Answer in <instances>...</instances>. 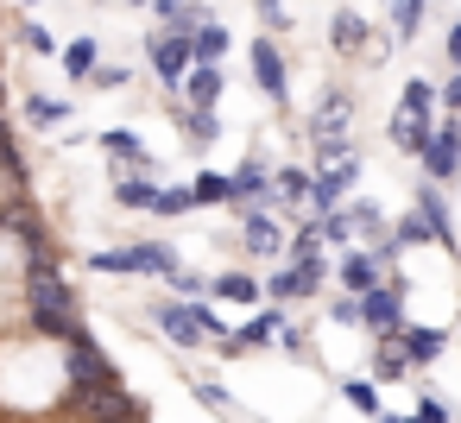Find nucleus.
Instances as JSON below:
<instances>
[{
	"label": "nucleus",
	"instance_id": "obj_1",
	"mask_svg": "<svg viewBox=\"0 0 461 423\" xmlns=\"http://www.w3.org/2000/svg\"><path fill=\"white\" fill-rule=\"evenodd\" d=\"M26 316H32V328L45 341H70L83 328L77 322V291H70V278L58 272L51 253H32L26 259Z\"/></svg>",
	"mask_w": 461,
	"mask_h": 423
},
{
	"label": "nucleus",
	"instance_id": "obj_2",
	"mask_svg": "<svg viewBox=\"0 0 461 423\" xmlns=\"http://www.w3.org/2000/svg\"><path fill=\"white\" fill-rule=\"evenodd\" d=\"M64 347H70V398H95V392H114V385H121L114 360L95 347V335H89V328H77Z\"/></svg>",
	"mask_w": 461,
	"mask_h": 423
},
{
	"label": "nucleus",
	"instance_id": "obj_3",
	"mask_svg": "<svg viewBox=\"0 0 461 423\" xmlns=\"http://www.w3.org/2000/svg\"><path fill=\"white\" fill-rule=\"evenodd\" d=\"M417 165H423L429 184H455L461 177V133H455V121H442V127L429 121V140H423Z\"/></svg>",
	"mask_w": 461,
	"mask_h": 423
},
{
	"label": "nucleus",
	"instance_id": "obj_4",
	"mask_svg": "<svg viewBox=\"0 0 461 423\" xmlns=\"http://www.w3.org/2000/svg\"><path fill=\"white\" fill-rule=\"evenodd\" d=\"M146 64H152V76L165 83V95H177V83H184V70H190V39H177V32H146Z\"/></svg>",
	"mask_w": 461,
	"mask_h": 423
},
{
	"label": "nucleus",
	"instance_id": "obj_5",
	"mask_svg": "<svg viewBox=\"0 0 461 423\" xmlns=\"http://www.w3.org/2000/svg\"><path fill=\"white\" fill-rule=\"evenodd\" d=\"M354 177H360V158H354V152H348V158H335V165H316V171H310V196H303V202H310L316 215H322V209H341V202H348V190H354Z\"/></svg>",
	"mask_w": 461,
	"mask_h": 423
},
{
	"label": "nucleus",
	"instance_id": "obj_6",
	"mask_svg": "<svg viewBox=\"0 0 461 423\" xmlns=\"http://www.w3.org/2000/svg\"><path fill=\"white\" fill-rule=\"evenodd\" d=\"M247 58H253V83H259V95H266L272 108H285V102H291V70H285V58H278L272 32H266V39H253V45H247Z\"/></svg>",
	"mask_w": 461,
	"mask_h": 423
},
{
	"label": "nucleus",
	"instance_id": "obj_7",
	"mask_svg": "<svg viewBox=\"0 0 461 423\" xmlns=\"http://www.w3.org/2000/svg\"><path fill=\"white\" fill-rule=\"evenodd\" d=\"M70 410L83 417V423H152L133 398H127V385H114V392H95V398H70Z\"/></svg>",
	"mask_w": 461,
	"mask_h": 423
},
{
	"label": "nucleus",
	"instance_id": "obj_8",
	"mask_svg": "<svg viewBox=\"0 0 461 423\" xmlns=\"http://www.w3.org/2000/svg\"><path fill=\"white\" fill-rule=\"evenodd\" d=\"M360 322L373 328V341L398 335V328H404V297H398L392 284H373V291H360Z\"/></svg>",
	"mask_w": 461,
	"mask_h": 423
},
{
	"label": "nucleus",
	"instance_id": "obj_9",
	"mask_svg": "<svg viewBox=\"0 0 461 423\" xmlns=\"http://www.w3.org/2000/svg\"><path fill=\"white\" fill-rule=\"evenodd\" d=\"M152 322H158V335H165L171 347H203V341H209V335H203V322H196V297L158 303V310H152Z\"/></svg>",
	"mask_w": 461,
	"mask_h": 423
},
{
	"label": "nucleus",
	"instance_id": "obj_10",
	"mask_svg": "<svg viewBox=\"0 0 461 423\" xmlns=\"http://www.w3.org/2000/svg\"><path fill=\"white\" fill-rule=\"evenodd\" d=\"M240 240H247V253H259V259H278L285 253V228H278V215L272 209H259V202H247V215H240Z\"/></svg>",
	"mask_w": 461,
	"mask_h": 423
},
{
	"label": "nucleus",
	"instance_id": "obj_11",
	"mask_svg": "<svg viewBox=\"0 0 461 423\" xmlns=\"http://www.w3.org/2000/svg\"><path fill=\"white\" fill-rule=\"evenodd\" d=\"M177 89H184V108H221V89H228V70H221V64H190Z\"/></svg>",
	"mask_w": 461,
	"mask_h": 423
},
{
	"label": "nucleus",
	"instance_id": "obj_12",
	"mask_svg": "<svg viewBox=\"0 0 461 423\" xmlns=\"http://www.w3.org/2000/svg\"><path fill=\"white\" fill-rule=\"evenodd\" d=\"M417 215H423V228H429V240H436L442 253H461V247H455V228H448V202H442V184H417Z\"/></svg>",
	"mask_w": 461,
	"mask_h": 423
},
{
	"label": "nucleus",
	"instance_id": "obj_13",
	"mask_svg": "<svg viewBox=\"0 0 461 423\" xmlns=\"http://www.w3.org/2000/svg\"><path fill=\"white\" fill-rule=\"evenodd\" d=\"M0 228H7V234L26 247V259H32V253H51V240H45V221H39L26 202H7V209H0Z\"/></svg>",
	"mask_w": 461,
	"mask_h": 423
},
{
	"label": "nucleus",
	"instance_id": "obj_14",
	"mask_svg": "<svg viewBox=\"0 0 461 423\" xmlns=\"http://www.w3.org/2000/svg\"><path fill=\"white\" fill-rule=\"evenodd\" d=\"M335 278H341V291H348V297H360V291H373V284H379L385 272H379V259H373L366 247H354V253H341Z\"/></svg>",
	"mask_w": 461,
	"mask_h": 423
},
{
	"label": "nucleus",
	"instance_id": "obj_15",
	"mask_svg": "<svg viewBox=\"0 0 461 423\" xmlns=\"http://www.w3.org/2000/svg\"><path fill=\"white\" fill-rule=\"evenodd\" d=\"M398 347H404L411 366H429V360H442L448 335H442V328H423V322H404V328H398Z\"/></svg>",
	"mask_w": 461,
	"mask_h": 423
},
{
	"label": "nucleus",
	"instance_id": "obj_16",
	"mask_svg": "<svg viewBox=\"0 0 461 423\" xmlns=\"http://www.w3.org/2000/svg\"><path fill=\"white\" fill-rule=\"evenodd\" d=\"M366 39H373V26H366L354 7H341V14L329 20V45H335L341 58H360V51H366Z\"/></svg>",
	"mask_w": 461,
	"mask_h": 423
},
{
	"label": "nucleus",
	"instance_id": "obj_17",
	"mask_svg": "<svg viewBox=\"0 0 461 423\" xmlns=\"http://www.w3.org/2000/svg\"><path fill=\"white\" fill-rule=\"evenodd\" d=\"M228 51H234V32H228V26L203 20V26L190 32V64H228Z\"/></svg>",
	"mask_w": 461,
	"mask_h": 423
},
{
	"label": "nucleus",
	"instance_id": "obj_18",
	"mask_svg": "<svg viewBox=\"0 0 461 423\" xmlns=\"http://www.w3.org/2000/svg\"><path fill=\"white\" fill-rule=\"evenodd\" d=\"M114 165H133V171H152V152H146V140L140 133H127V127H108L102 140H95Z\"/></svg>",
	"mask_w": 461,
	"mask_h": 423
},
{
	"label": "nucleus",
	"instance_id": "obj_19",
	"mask_svg": "<svg viewBox=\"0 0 461 423\" xmlns=\"http://www.w3.org/2000/svg\"><path fill=\"white\" fill-rule=\"evenodd\" d=\"M285 322H291V316H285V303H272V310H259L253 322H240V328H234V341H240L247 354H253V347H272Z\"/></svg>",
	"mask_w": 461,
	"mask_h": 423
},
{
	"label": "nucleus",
	"instance_id": "obj_20",
	"mask_svg": "<svg viewBox=\"0 0 461 423\" xmlns=\"http://www.w3.org/2000/svg\"><path fill=\"white\" fill-rule=\"evenodd\" d=\"M127 253H133V272H152V278H171V272L184 266L171 240H140V247H127Z\"/></svg>",
	"mask_w": 461,
	"mask_h": 423
},
{
	"label": "nucleus",
	"instance_id": "obj_21",
	"mask_svg": "<svg viewBox=\"0 0 461 423\" xmlns=\"http://www.w3.org/2000/svg\"><path fill=\"white\" fill-rule=\"evenodd\" d=\"M398 114H411V121H436V89H429L423 76H404V89H398Z\"/></svg>",
	"mask_w": 461,
	"mask_h": 423
},
{
	"label": "nucleus",
	"instance_id": "obj_22",
	"mask_svg": "<svg viewBox=\"0 0 461 423\" xmlns=\"http://www.w3.org/2000/svg\"><path fill=\"white\" fill-rule=\"evenodd\" d=\"M228 184H234V202H259V196L272 190V171H266L259 158H247L240 171H228Z\"/></svg>",
	"mask_w": 461,
	"mask_h": 423
},
{
	"label": "nucleus",
	"instance_id": "obj_23",
	"mask_svg": "<svg viewBox=\"0 0 461 423\" xmlns=\"http://www.w3.org/2000/svg\"><path fill=\"white\" fill-rule=\"evenodd\" d=\"M152 190H158V184H152L146 171H121V177H114V202H121V209H152Z\"/></svg>",
	"mask_w": 461,
	"mask_h": 423
},
{
	"label": "nucleus",
	"instance_id": "obj_24",
	"mask_svg": "<svg viewBox=\"0 0 461 423\" xmlns=\"http://www.w3.org/2000/svg\"><path fill=\"white\" fill-rule=\"evenodd\" d=\"M196 209V196H190V184H158L152 190V209L146 215H158V221H171V215H190Z\"/></svg>",
	"mask_w": 461,
	"mask_h": 423
},
{
	"label": "nucleus",
	"instance_id": "obj_25",
	"mask_svg": "<svg viewBox=\"0 0 461 423\" xmlns=\"http://www.w3.org/2000/svg\"><path fill=\"white\" fill-rule=\"evenodd\" d=\"M58 58H64V70H70L77 83H89V70L102 64V45H95V39H70V45H64Z\"/></svg>",
	"mask_w": 461,
	"mask_h": 423
},
{
	"label": "nucleus",
	"instance_id": "obj_26",
	"mask_svg": "<svg viewBox=\"0 0 461 423\" xmlns=\"http://www.w3.org/2000/svg\"><path fill=\"white\" fill-rule=\"evenodd\" d=\"M26 127H64L70 121V102H58V95H26Z\"/></svg>",
	"mask_w": 461,
	"mask_h": 423
},
{
	"label": "nucleus",
	"instance_id": "obj_27",
	"mask_svg": "<svg viewBox=\"0 0 461 423\" xmlns=\"http://www.w3.org/2000/svg\"><path fill=\"white\" fill-rule=\"evenodd\" d=\"M385 140L398 146V152H423V140H429V121H411V114H392V127H385Z\"/></svg>",
	"mask_w": 461,
	"mask_h": 423
},
{
	"label": "nucleus",
	"instance_id": "obj_28",
	"mask_svg": "<svg viewBox=\"0 0 461 423\" xmlns=\"http://www.w3.org/2000/svg\"><path fill=\"white\" fill-rule=\"evenodd\" d=\"M190 196H196V209H215V202H234V184L221 171H196L190 177Z\"/></svg>",
	"mask_w": 461,
	"mask_h": 423
},
{
	"label": "nucleus",
	"instance_id": "obj_29",
	"mask_svg": "<svg viewBox=\"0 0 461 423\" xmlns=\"http://www.w3.org/2000/svg\"><path fill=\"white\" fill-rule=\"evenodd\" d=\"M348 228H354V234H366V240H385V228H392V221H385V209H379V202H348Z\"/></svg>",
	"mask_w": 461,
	"mask_h": 423
},
{
	"label": "nucleus",
	"instance_id": "obj_30",
	"mask_svg": "<svg viewBox=\"0 0 461 423\" xmlns=\"http://www.w3.org/2000/svg\"><path fill=\"white\" fill-rule=\"evenodd\" d=\"M215 297L221 303H259V278L253 272H221L215 278Z\"/></svg>",
	"mask_w": 461,
	"mask_h": 423
},
{
	"label": "nucleus",
	"instance_id": "obj_31",
	"mask_svg": "<svg viewBox=\"0 0 461 423\" xmlns=\"http://www.w3.org/2000/svg\"><path fill=\"white\" fill-rule=\"evenodd\" d=\"M215 133H221V127H215V108H184V140H190L196 152L215 146Z\"/></svg>",
	"mask_w": 461,
	"mask_h": 423
},
{
	"label": "nucleus",
	"instance_id": "obj_32",
	"mask_svg": "<svg viewBox=\"0 0 461 423\" xmlns=\"http://www.w3.org/2000/svg\"><path fill=\"white\" fill-rule=\"evenodd\" d=\"M373 373H379V379H404V373H411V360H404L398 335H385V341L373 347Z\"/></svg>",
	"mask_w": 461,
	"mask_h": 423
},
{
	"label": "nucleus",
	"instance_id": "obj_33",
	"mask_svg": "<svg viewBox=\"0 0 461 423\" xmlns=\"http://www.w3.org/2000/svg\"><path fill=\"white\" fill-rule=\"evenodd\" d=\"M341 398L360 410V417H379L385 410V398H379V385H366V379H341Z\"/></svg>",
	"mask_w": 461,
	"mask_h": 423
},
{
	"label": "nucleus",
	"instance_id": "obj_34",
	"mask_svg": "<svg viewBox=\"0 0 461 423\" xmlns=\"http://www.w3.org/2000/svg\"><path fill=\"white\" fill-rule=\"evenodd\" d=\"M423 7H429V0H398V14H392V45H411V39H417Z\"/></svg>",
	"mask_w": 461,
	"mask_h": 423
},
{
	"label": "nucleus",
	"instance_id": "obj_35",
	"mask_svg": "<svg viewBox=\"0 0 461 423\" xmlns=\"http://www.w3.org/2000/svg\"><path fill=\"white\" fill-rule=\"evenodd\" d=\"M272 177H278V184H272L278 202H303V196H310V171H303V165H285V171H272Z\"/></svg>",
	"mask_w": 461,
	"mask_h": 423
},
{
	"label": "nucleus",
	"instance_id": "obj_36",
	"mask_svg": "<svg viewBox=\"0 0 461 423\" xmlns=\"http://www.w3.org/2000/svg\"><path fill=\"white\" fill-rule=\"evenodd\" d=\"M0 171H7V184H26V158H20V146H14V133H7V121H0Z\"/></svg>",
	"mask_w": 461,
	"mask_h": 423
},
{
	"label": "nucleus",
	"instance_id": "obj_37",
	"mask_svg": "<svg viewBox=\"0 0 461 423\" xmlns=\"http://www.w3.org/2000/svg\"><path fill=\"white\" fill-rule=\"evenodd\" d=\"M89 272H121V278H133V253H127V247H108V253H89Z\"/></svg>",
	"mask_w": 461,
	"mask_h": 423
},
{
	"label": "nucleus",
	"instance_id": "obj_38",
	"mask_svg": "<svg viewBox=\"0 0 461 423\" xmlns=\"http://www.w3.org/2000/svg\"><path fill=\"white\" fill-rule=\"evenodd\" d=\"M20 39H26V51H39V58H58V39H51L39 20H20Z\"/></svg>",
	"mask_w": 461,
	"mask_h": 423
},
{
	"label": "nucleus",
	"instance_id": "obj_39",
	"mask_svg": "<svg viewBox=\"0 0 461 423\" xmlns=\"http://www.w3.org/2000/svg\"><path fill=\"white\" fill-rule=\"evenodd\" d=\"M89 89H102V95L127 89V64H95V70H89Z\"/></svg>",
	"mask_w": 461,
	"mask_h": 423
},
{
	"label": "nucleus",
	"instance_id": "obj_40",
	"mask_svg": "<svg viewBox=\"0 0 461 423\" xmlns=\"http://www.w3.org/2000/svg\"><path fill=\"white\" fill-rule=\"evenodd\" d=\"M190 392H196V404L203 410H228L234 398H228V385H215V379H190Z\"/></svg>",
	"mask_w": 461,
	"mask_h": 423
},
{
	"label": "nucleus",
	"instance_id": "obj_41",
	"mask_svg": "<svg viewBox=\"0 0 461 423\" xmlns=\"http://www.w3.org/2000/svg\"><path fill=\"white\" fill-rule=\"evenodd\" d=\"M392 240H398V247H417V240H429V228H423V215L411 209L404 221H392Z\"/></svg>",
	"mask_w": 461,
	"mask_h": 423
},
{
	"label": "nucleus",
	"instance_id": "obj_42",
	"mask_svg": "<svg viewBox=\"0 0 461 423\" xmlns=\"http://www.w3.org/2000/svg\"><path fill=\"white\" fill-rule=\"evenodd\" d=\"M259 7V26L266 32H291V14H285V0H253Z\"/></svg>",
	"mask_w": 461,
	"mask_h": 423
},
{
	"label": "nucleus",
	"instance_id": "obj_43",
	"mask_svg": "<svg viewBox=\"0 0 461 423\" xmlns=\"http://www.w3.org/2000/svg\"><path fill=\"white\" fill-rule=\"evenodd\" d=\"M329 322H341V328H354V322H360V297H348V291H341V297L329 303Z\"/></svg>",
	"mask_w": 461,
	"mask_h": 423
},
{
	"label": "nucleus",
	"instance_id": "obj_44",
	"mask_svg": "<svg viewBox=\"0 0 461 423\" xmlns=\"http://www.w3.org/2000/svg\"><path fill=\"white\" fill-rule=\"evenodd\" d=\"M411 417H417V423H448V404H442V398H429V392H423V398H417V410H411Z\"/></svg>",
	"mask_w": 461,
	"mask_h": 423
},
{
	"label": "nucleus",
	"instance_id": "obj_45",
	"mask_svg": "<svg viewBox=\"0 0 461 423\" xmlns=\"http://www.w3.org/2000/svg\"><path fill=\"white\" fill-rule=\"evenodd\" d=\"M165 284H171L177 297H203V278H196V272H184V266H177V272H171Z\"/></svg>",
	"mask_w": 461,
	"mask_h": 423
},
{
	"label": "nucleus",
	"instance_id": "obj_46",
	"mask_svg": "<svg viewBox=\"0 0 461 423\" xmlns=\"http://www.w3.org/2000/svg\"><path fill=\"white\" fill-rule=\"evenodd\" d=\"M436 102H442V108H448V114H461V70H455V76H448V83H442V89H436Z\"/></svg>",
	"mask_w": 461,
	"mask_h": 423
},
{
	"label": "nucleus",
	"instance_id": "obj_47",
	"mask_svg": "<svg viewBox=\"0 0 461 423\" xmlns=\"http://www.w3.org/2000/svg\"><path fill=\"white\" fill-rule=\"evenodd\" d=\"M442 51H448V64H455V70H461V20H455V26H448V39H442Z\"/></svg>",
	"mask_w": 461,
	"mask_h": 423
},
{
	"label": "nucleus",
	"instance_id": "obj_48",
	"mask_svg": "<svg viewBox=\"0 0 461 423\" xmlns=\"http://www.w3.org/2000/svg\"><path fill=\"white\" fill-rule=\"evenodd\" d=\"M373 423H417V417H385V410H379V417H373Z\"/></svg>",
	"mask_w": 461,
	"mask_h": 423
},
{
	"label": "nucleus",
	"instance_id": "obj_49",
	"mask_svg": "<svg viewBox=\"0 0 461 423\" xmlns=\"http://www.w3.org/2000/svg\"><path fill=\"white\" fill-rule=\"evenodd\" d=\"M20 7H39V0H20Z\"/></svg>",
	"mask_w": 461,
	"mask_h": 423
},
{
	"label": "nucleus",
	"instance_id": "obj_50",
	"mask_svg": "<svg viewBox=\"0 0 461 423\" xmlns=\"http://www.w3.org/2000/svg\"><path fill=\"white\" fill-rule=\"evenodd\" d=\"M127 7H146V0H127Z\"/></svg>",
	"mask_w": 461,
	"mask_h": 423
},
{
	"label": "nucleus",
	"instance_id": "obj_51",
	"mask_svg": "<svg viewBox=\"0 0 461 423\" xmlns=\"http://www.w3.org/2000/svg\"><path fill=\"white\" fill-rule=\"evenodd\" d=\"M455 133H461V114H455Z\"/></svg>",
	"mask_w": 461,
	"mask_h": 423
},
{
	"label": "nucleus",
	"instance_id": "obj_52",
	"mask_svg": "<svg viewBox=\"0 0 461 423\" xmlns=\"http://www.w3.org/2000/svg\"><path fill=\"white\" fill-rule=\"evenodd\" d=\"M95 7H102V0H95Z\"/></svg>",
	"mask_w": 461,
	"mask_h": 423
}]
</instances>
